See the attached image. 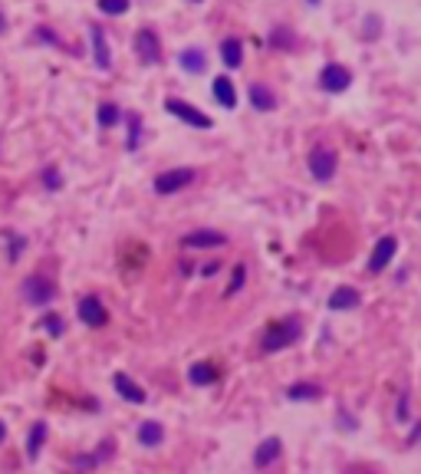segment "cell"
I'll return each mask as SVG.
<instances>
[{
    "label": "cell",
    "instance_id": "obj_1",
    "mask_svg": "<svg viewBox=\"0 0 421 474\" xmlns=\"http://www.w3.org/2000/svg\"><path fill=\"white\" fill-rule=\"evenodd\" d=\"M300 336H303V323L296 316H286L266 329L264 339H260V349H264V353H280V349L293 346Z\"/></svg>",
    "mask_w": 421,
    "mask_h": 474
},
{
    "label": "cell",
    "instance_id": "obj_2",
    "mask_svg": "<svg viewBox=\"0 0 421 474\" xmlns=\"http://www.w3.org/2000/svg\"><path fill=\"white\" fill-rule=\"evenodd\" d=\"M20 290H24V300L33 303V306H46V303H53V297H56V284L43 274L26 277L24 284H20Z\"/></svg>",
    "mask_w": 421,
    "mask_h": 474
},
{
    "label": "cell",
    "instance_id": "obj_3",
    "mask_svg": "<svg viewBox=\"0 0 421 474\" xmlns=\"http://www.w3.org/2000/svg\"><path fill=\"white\" fill-rule=\"evenodd\" d=\"M194 178H198L194 168H172V172H162L155 178V191L158 195H175V191L194 185Z\"/></svg>",
    "mask_w": 421,
    "mask_h": 474
},
{
    "label": "cell",
    "instance_id": "obj_4",
    "mask_svg": "<svg viewBox=\"0 0 421 474\" xmlns=\"http://www.w3.org/2000/svg\"><path fill=\"white\" fill-rule=\"evenodd\" d=\"M76 313H79V319L86 323V326H93V329H99V326H105L109 323V310L103 306V300L95 294H86L83 300L76 303Z\"/></svg>",
    "mask_w": 421,
    "mask_h": 474
},
{
    "label": "cell",
    "instance_id": "obj_5",
    "mask_svg": "<svg viewBox=\"0 0 421 474\" xmlns=\"http://www.w3.org/2000/svg\"><path fill=\"white\" fill-rule=\"evenodd\" d=\"M165 109L172 115H178L181 122H188V125H194V129H211L214 122H211V115H204L201 109H194V105H188L184 99H165Z\"/></svg>",
    "mask_w": 421,
    "mask_h": 474
},
{
    "label": "cell",
    "instance_id": "obj_6",
    "mask_svg": "<svg viewBox=\"0 0 421 474\" xmlns=\"http://www.w3.org/2000/svg\"><path fill=\"white\" fill-rule=\"evenodd\" d=\"M135 53H138V60L148 63V66L162 63V43H158L155 30H138L135 34Z\"/></svg>",
    "mask_w": 421,
    "mask_h": 474
},
{
    "label": "cell",
    "instance_id": "obj_7",
    "mask_svg": "<svg viewBox=\"0 0 421 474\" xmlns=\"http://www.w3.org/2000/svg\"><path fill=\"white\" fill-rule=\"evenodd\" d=\"M306 162H310V172L316 181H329L336 175V152L329 148H313Z\"/></svg>",
    "mask_w": 421,
    "mask_h": 474
},
{
    "label": "cell",
    "instance_id": "obj_8",
    "mask_svg": "<svg viewBox=\"0 0 421 474\" xmlns=\"http://www.w3.org/2000/svg\"><path fill=\"white\" fill-rule=\"evenodd\" d=\"M109 458H112V438H103L99 451H89V455L73 458V468H76V474H89V471H95L99 465H105Z\"/></svg>",
    "mask_w": 421,
    "mask_h": 474
},
{
    "label": "cell",
    "instance_id": "obj_9",
    "mask_svg": "<svg viewBox=\"0 0 421 474\" xmlns=\"http://www.w3.org/2000/svg\"><path fill=\"white\" fill-rule=\"evenodd\" d=\"M395 250H398V241L392 237V234H385V237L375 244V250H372V257H369V274H382V270L392 264Z\"/></svg>",
    "mask_w": 421,
    "mask_h": 474
},
{
    "label": "cell",
    "instance_id": "obj_10",
    "mask_svg": "<svg viewBox=\"0 0 421 474\" xmlns=\"http://www.w3.org/2000/svg\"><path fill=\"white\" fill-rule=\"evenodd\" d=\"M349 83H353V73L345 66H339V63H329L323 69V76H319V86L326 93H343V89H349Z\"/></svg>",
    "mask_w": 421,
    "mask_h": 474
},
{
    "label": "cell",
    "instance_id": "obj_11",
    "mask_svg": "<svg viewBox=\"0 0 421 474\" xmlns=\"http://www.w3.org/2000/svg\"><path fill=\"white\" fill-rule=\"evenodd\" d=\"M112 386H115V392H119L125 402H132V406H142V402L148 398L145 388L138 386L132 376H125V372H115V376H112Z\"/></svg>",
    "mask_w": 421,
    "mask_h": 474
},
{
    "label": "cell",
    "instance_id": "obj_12",
    "mask_svg": "<svg viewBox=\"0 0 421 474\" xmlns=\"http://www.w3.org/2000/svg\"><path fill=\"white\" fill-rule=\"evenodd\" d=\"M280 451H284V441L276 438V435L264 438L257 445V451H254V468H257V471H266V468H270L276 458H280Z\"/></svg>",
    "mask_w": 421,
    "mask_h": 474
},
{
    "label": "cell",
    "instance_id": "obj_13",
    "mask_svg": "<svg viewBox=\"0 0 421 474\" xmlns=\"http://www.w3.org/2000/svg\"><path fill=\"white\" fill-rule=\"evenodd\" d=\"M135 438H138V445H145V448H158V445L165 441V425L155 422V418H148V422L138 425Z\"/></svg>",
    "mask_w": 421,
    "mask_h": 474
},
{
    "label": "cell",
    "instance_id": "obj_14",
    "mask_svg": "<svg viewBox=\"0 0 421 474\" xmlns=\"http://www.w3.org/2000/svg\"><path fill=\"white\" fill-rule=\"evenodd\" d=\"M181 244H184V247H224L227 237H224L221 231H191L181 237Z\"/></svg>",
    "mask_w": 421,
    "mask_h": 474
},
{
    "label": "cell",
    "instance_id": "obj_15",
    "mask_svg": "<svg viewBox=\"0 0 421 474\" xmlns=\"http://www.w3.org/2000/svg\"><path fill=\"white\" fill-rule=\"evenodd\" d=\"M221 379V369H217L214 362H194L188 369V382L191 386H214Z\"/></svg>",
    "mask_w": 421,
    "mask_h": 474
},
{
    "label": "cell",
    "instance_id": "obj_16",
    "mask_svg": "<svg viewBox=\"0 0 421 474\" xmlns=\"http://www.w3.org/2000/svg\"><path fill=\"white\" fill-rule=\"evenodd\" d=\"M359 290H355V287H339V290H333V294H329V310H355V306H359Z\"/></svg>",
    "mask_w": 421,
    "mask_h": 474
},
{
    "label": "cell",
    "instance_id": "obj_17",
    "mask_svg": "<svg viewBox=\"0 0 421 474\" xmlns=\"http://www.w3.org/2000/svg\"><path fill=\"white\" fill-rule=\"evenodd\" d=\"M46 435H50V425H46V422H33V428H30V435H26V461H36V458H40Z\"/></svg>",
    "mask_w": 421,
    "mask_h": 474
},
{
    "label": "cell",
    "instance_id": "obj_18",
    "mask_svg": "<svg viewBox=\"0 0 421 474\" xmlns=\"http://www.w3.org/2000/svg\"><path fill=\"white\" fill-rule=\"evenodd\" d=\"M221 60H224L227 69H237L244 63V43L237 40V36H227V40L221 43Z\"/></svg>",
    "mask_w": 421,
    "mask_h": 474
},
{
    "label": "cell",
    "instance_id": "obj_19",
    "mask_svg": "<svg viewBox=\"0 0 421 474\" xmlns=\"http://www.w3.org/2000/svg\"><path fill=\"white\" fill-rule=\"evenodd\" d=\"M286 396L293 402H316V398H323V386H316V382H296V386L286 388Z\"/></svg>",
    "mask_w": 421,
    "mask_h": 474
},
{
    "label": "cell",
    "instance_id": "obj_20",
    "mask_svg": "<svg viewBox=\"0 0 421 474\" xmlns=\"http://www.w3.org/2000/svg\"><path fill=\"white\" fill-rule=\"evenodd\" d=\"M250 105H257L260 113H270V109H276V96L264 83H250Z\"/></svg>",
    "mask_w": 421,
    "mask_h": 474
},
{
    "label": "cell",
    "instance_id": "obj_21",
    "mask_svg": "<svg viewBox=\"0 0 421 474\" xmlns=\"http://www.w3.org/2000/svg\"><path fill=\"white\" fill-rule=\"evenodd\" d=\"M214 99L224 105V109H234V105H237V93H234V83L227 76L214 79Z\"/></svg>",
    "mask_w": 421,
    "mask_h": 474
},
{
    "label": "cell",
    "instance_id": "obj_22",
    "mask_svg": "<svg viewBox=\"0 0 421 474\" xmlns=\"http://www.w3.org/2000/svg\"><path fill=\"white\" fill-rule=\"evenodd\" d=\"M93 43H95V63H99V69H109L112 56H109V43H105L103 26H93Z\"/></svg>",
    "mask_w": 421,
    "mask_h": 474
},
{
    "label": "cell",
    "instance_id": "obj_23",
    "mask_svg": "<svg viewBox=\"0 0 421 474\" xmlns=\"http://www.w3.org/2000/svg\"><path fill=\"white\" fill-rule=\"evenodd\" d=\"M181 66L188 69V73H204L207 60H204V53L201 50H184L181 53Z\"/></svg>",
    "mask_w": 421,
    "mask_h": 474
},
{
    "label": "cell",
    "instance_id": "obj_24",
    "mask_svg": "<svg viewBox=\"0 0 421 474\" xmlns=\"http://www.w3.org/2000/svg\"><path fill=\"white\" fill-rule=\"evenodd\" d=\"M115 122H119V105H115V103L99 105V125H103V129H112Z\"/></svg>",
    "mask_w": 421,
    "mask_h": 474
},
{
    "label": "cell",
    "instance_id": "obj_25",
    "mask_svg": "<svg viewBox=\"0 0 421 474\" xmlns=\"http://www.w3.org/2000/svg\"><path fill=\"white\" fill-rule=\"evenodd\" d=\"M99 10H103V14H125V10H129V0H99Z\"/></svg>",
    "mask_w": 421,
    "mask_h": 474
},
{
    "label": "cell",
    "instance_id": "obj_26",
    "mask_svg": "<svg viewBox=\"0 0 421 474\" xmlns=\"http://www.w3.org/2000/svg\"><path fill=\"white\" fill-rule=\"evenodd\" d=\"M244 277H247V267H244V264H237V267H234V277H231V287H227V294H231V297L244 287Z\"/></svg>",
    "mask_w": 421,
    "mask_h": 474
},
{
    "label": "cell",
    "instance_id": "obj_27",
    "mask_svg": "<svg viewBox=\"0 0 421 474\" xmlns=\"http://www.w3.org/2000/svg\"><path fill=\"white\" fill-rule=\"evenodd\" d=\"M43 326H46V333H50V336H60V333H63V319L56 316V313H46Z\"/></svg>",
    "mask_w": 421,
    "mask_h": 474
},
{
    "label": "cell",
    "instance_id": "obj_28",
    "mask_svg": "<svg viewBox=\"0 0 421 474\" xmlns=\"http://www.w3.org/2000/svg\"><path fill=\"white\" fill-rule=\"evenodd\" d=\"M398 422H408V415H412V398H408V392H402L398 396Z\"/></svg>",
    "mask_w": 421,
    "mask_h": 474
},
{
    "label": "cell",
    "instance_id": "obj_29",
    "mask_svg": "<svg viewBox=\"0 0 421 474\" xmlns=\"http://www.w3.org/2000/svg\"><path fill=\"white\" fill-rule=\"evenodd\" d=\"M274 46H293V36L286 34V26H276L274 30V40H270Z\"/></svg>",
    "mask_w": 421,
    "mask_h": 474
},
{
    "label": "cell",
    "instance_id": "obj_30",
    "mask_svg": "<svg viewBox=\"0 0 421 474\" xmlns=\"http://www.w3.org/2000/svg\"><path fill=\"white\" fill-rule=\"evenodd\" d=\"M138 115H129V148H135L138 145Z\"/></svg>",
    "mask_w": 421,
    "mask_h": 474
},
{
    "label": "cell",
    "instance_id": "obj_31",
    "mask_svg": "<svg viewBox=\"0 0 421 474\" xmlns=\"http://www.w3.org/2000/svg\"><path fill=\"white\" fill-rule=\"evenodd\" d=\"M43 181H46V188H50V191H56V188H60V172H56V168H46Z\"/></svg>",
    "mask_w": 421,
    "mask_h": 474
},
{
    "label": "cell",
    "instance_id": "obj_32",
    "mask_svg": "<svg viewBox=\"0 0 421 474\" xmlns=\"http://www.w3.org/2000/svg\"><path fill=\"white\" fill-rule=\"evenodd\" d=\"M339 418H343V428H345V431H353V428H355V422L349 418V415H345V408H339Z\"/></svg>",
    "mask_w": 421,
    "mask_h": 474
},
{
    "label": "cell",
    "instance_id": "obj_33",
    "mask_svg": "<svg viewBox=\"0 0 421 474\" xmlns=\"http://www.w3.org/2000/svg\"><path fill=\"white\" fill-rule=\"evenodd\" d=\"M20 250H24V241H20V237H17V241H10V260L17 257Z\"/></svg>",
    "mask_w": 421,
    "mask_h": 474
},
{
    "label": "cell",
    "instance_id": "obj_34",
    "mask_svg": "<svg viewBox=\"0 0 421 474\" xmlns=\"http://www.w3.org/2000/svg\"><path fill=\"white\" fill-rule=\"evenodd\" d=\"M415 441H421V422L415 425V431H412V435H408V445H415Z\"/></svg>",
    "mask_w": 421,
    "mask_h": 474
},
{
    "label": "cell",
    "instance_id": "obj_35",
    "mask_svg": "<svg viewBox=\"0 0 421 474\" xmlns=\"http://www.w3.org/2000/svg\"><path fill=\"white\" fill-rule=\"evenodd\" d=\"M4 441H7V425L0 422V445H4Z\"/></svg>",
    "mask_w": 421,
    "mask_h": 474
},
{
    "label": "cell",
    "instance_id": "obj_36",
    "mask_svg": "<svg viewBox=\"0 0 421 474\" xmlns=\"http://www.w3.org/2000/svg\"><path fill=\"white\" fill-rule=\"evenodd\" d=\"M7 30V17H4V10H0V34Z\"/></svg>",
    "mask_w": 421,
    "mask_h": 474
},
{
    "label": "cell",
    "instance_id": "obj_37",
    "mask_svg": "<svg viewBox=\"0 0 421 474\" xmlns=\"http://www.w3.org/2000/svg\"><path fill=\"white\" fill-rule=\"evenodd\" d=\"M194 4H201V0H194Z\"/></svg>",
    "mask_w": 421,
    "mask_h": 474
}]
</instances>
